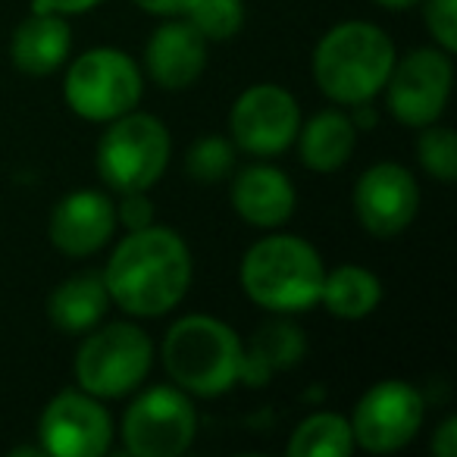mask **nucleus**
Returning a JSON list of instances; mask_svg holds the SVG:
<instances>
[{
  "label": "nucleus",
  "instance_id": "12",
  "mask_svg": "<svg viewBox=\"0 0 457 457\" xmlns=\"http://www.w3.org/2000/svg\"><path fill=\"white\" fill-rule=\"evenodd\" d=\"M113 442V423L88 392H60L41 413V448L57 457H101Z\"/></svg>",
  "mask_w": 457,
  "mask_h": 457
},
{
  "label": "nucleus",
  "instance_id": "1",
  "mask_svg": "<svg viewBox=\"0 0 457 457\" xmlns=\"http://www.w3.org/2000/svg\"><path fill=\"white\" fill-rule=\"evenodd\" d=\"M191 282L188 245L166 226L135 228L104 273L107 295L132 317H160L185 298Z\"/></svg>",
  "mask_w": 457,
  "mask_h": 457
},
{
  "label": "nucleus",
  "instance_id": "2",
  "mask_svg": "<svg viewBox=\"0 0 457 457\" xmlns=\"http://www.w3.org/2000/svg\"><path fill=\"white\" fill-rule=\"evenodd\" d=\"M395 45L373 22H342L329 29L313 54V76L336 104H370L388 82Z\"/></svg>",
  "mask_w": 457,
  "mask_h": 457
},
{
  "label": "nucleus",
  "instance_id": "24",
  "mask_svg": "<svg viewBox=\"0 0 457 457\" xmlns=\"http://www.w3.org/2000/svg\"><path fill=\"white\" fill-rule=\"evenodd\" d=\"M426 132L420 135V163L429 176L438 182H454L457 179V141L448 126H423Z\"/></svg>",
  "mask_w": 457,
  "mask_h": 457
},
{
  "label": "nucleus",
  "instance_id": "30",
  "mask_svg": "<svg viewBox=\"0 0 457 457\" xmlns=\"http://www.w3.org/2000/svg\"><path fill=\"white\" fill-rule=\"evenodd\" d=\"M145 13L154 16H182V10L188 7V0H135Z\"/></svg>",
  "mask_w": 457,
  "mask_h": 457
},
{
  "label": "nucleus",
  "instance_id": "14",
  "mask_svg": "<svg viewBox=\"0 0 457 457\" xmlns=\"http://www.w3.org/2000/svg\"><path fill=\"white\" fill-rule=\"evenodd\" d=\"M116 226V207L101 191H72L54 207L51 242L63 254L85 257L110 242Z\"/></svg>",
  "mask_w": 457,
  "mask_h": 457
},
{
  "label": "nucleus",
  "instance_id": "5",
  "mask_svg": "<svg viewBox=\"0 0 457 457\" xmlns=\"http://www.w3.org/2000/svg\"><path fill=\"white\" fill-rule=\"evenodd\" d=\"M170 163V132L157 116L122 113L97 145V170L110 188L147 191Z\"/></svg>",
  "mask_w": 457,
  "mask_h": 457
},
{
  "label": "nucleus",
  "instance_id": "19",
  "mask_svg": "<svg viewBox=\"0 0 457 457\" xmlns=\"http://www.w3.org/2000/svg\"><path fill=\"white\" fill-rule=\"evenodd\" d=\"M301 160L317 172H332L348 163L357 141V126L338 110H323L304 129H298Z\"/></svg>",
  "mask_w": 457,
  "mask_h": 457
},
{
  "label": "nucleus",
  "instance_id": "28",
  "mask_svg": "<svg viewBox=\"0 0 457 457\" xmlns=\"http://www.w3.org/2000/svg\"><path fill=\"white\" fill-rule=\"evenodd\" d=\"M101 0H35V13H57V16H70V13H85V10L97 7Z\"/></svg>",
  "mask_w": 457,
  "mask_h": 457
},
{
  "label": "nucleus",
  "instance_id": "9",
  "mask_svg": "<svg viewBox=\"0 0 457 457\" xmlns=\"http://www.w3.org/2000/svg\"><path fill=\"white\" fill-rule=\"evenodd\" d=\"M197 417L191 401L170 386L145 392L122 417V442L135 457H176L191 445Z\"/></svg>",
  "mask_w": 457,
  "mask_h": 457
},
{
  "label": "nucleus",
  "instance_id": "17",
  "mask_svg": "<svg viewBox=\"0 0 457 457\" xmlns=\"http://www.w3.org/2000/svg\"><path fill=\"white\" fill-rule=\"evenodd\" d=\"M72 35L63 16L32 13L13 35V63L29 76H51L70 57Z\"/></svg>",
  "mask_w": 457,
  "mask_h": 457
},
{
  "label": "nucleus",
  "instance_id": "6",
  "mask_svg": "<svg viewBox=\"0 0 457 457\" xmlns=\"http://www.w3.org/2000/svg\"><path fill=\"white\" fill-rule=\"evenodd\" d=\"M154 345L138 326L110 323L91 332L76 354V379L95 398H120L145 382Z\"/></svg>",
  "mask_w": 457,
  "mask_h": 457
},
{
  "label": "nucleus",
  "instance_id": "25",
  "mask_svg": "<svg viewBox=\"0 0 457 457\" xmlns=\"http://www.w3.org/2000/svg\"><path fill=\"white\" fill-rule=\"evenodd\" d=\"M232 145L226 138H201L188 151V172L197 182H220L228 170H232Z\"/></svg>",
  "mask_w": 457,
  "mask_h": 457
},
{
  "label": "nucleus",
  "instance_id": "8",
  "mask_svg": "<svg viewBox=\"0 0 457 457\" xmlns=\"http://www.w3.org/2000/svg\"><path fill=\"white\" fill-rule=\"evenodd\" d=\"M423 417V395L401 379H386L376 382L357 401L354 417H351V436H354V445L367 448L370 454H392L417 436Z\"/></svg>",
  "mask_w": 457,
  "mask_h": 457
},
{
  "label": "nucleus",
  "instance_id": "31",
  "mask_svg": "<svg viewBox=\"0 0 457 457\" xmlns=\"http://www.w3.org/2000/svg\"><path fill=\"white\" fill-rule=\"evenodd\" d=\"M376 4H382L386 10H407V7H413L417 0H376Z\"/></svg>",
  "mask_w": 457,
  "mask_h": 457
},
{
  "label": "nucleus",
  "instance_id": "21",
  "mask_svg": "<svg viewBox=\"0 0 457 457\" xmlns=\"http://www.w3.org/2000/svg\"><path fill=\"white\" fill-rule=\"evenodd\" d=\"M382 286L370 270L363 267H338L326 273L320 301L332 317L342 320H363L379 307Z\"/></svg>",
  "mask_w": 457,
  "mask_h": 457
},
{
  "label": "nucleus",
  "instance_id": "16",
  "mask_svg": "<svg viewBox=\"0 0 457 457\" xmlns=\"http://www.w3.org/2000/svg\"><path fill=\"white\" fill-rule=\"evenodd\" d=\"M232 207L242 220L261 228H276L295 213L292 179L276 166H248L232 182Z\"/></svg>",
  "mask_w": 457,
  "mask_h": 457
},
{
  "label": "nucleus",
  "instance_id": "20",
  "mask_svg": "<svg viewBox=\"0 0 457 457\" xmlns=\"http://www.w3.org/2000/svg\"><path fill=\"white\" fill-rule=\"evenodd\" d=\"M301 354H304V336H301L298 326L270 323L257 332L251 351H245L238 379L251 382V386H263L273 370L292 367V363H298Z\"/></svg>",
  "mask_w": 457,
  "mask_h": 457
},
{
  "label": "nucleus",
  "instance_id": "13",
  "mask_svg": "<svg viewBox=\"0 0 457 457\" xmlns=\"http://www.w3.org/2000/svg\"><path fill=\"white\" fill-rule=\"evenodd\" d=\"M420 207V188L398 163H376L354 188V213L376 238H392L413 222Z\"/></svg>",
  "mask_w": 457,
  "mask_h": 457
},
{
  "label": "nucleus",
  "instance_id": "4",
  "mask_svg": "<svg viewBox=\"0 0 457 457\" xmlns=\"http://www.w3.org/2000/svg\"><path fill=\"white\" fill-rule=\"evenodd\" d=\"M242 357L245 348L236 329L201 313L179 320L163 342V363L172 382L204 398H213L236 386L242 376Z\"/></svg>",
  "mask_w": 457,
  "mask_h": 457
},
{
  "label": "nucleus",
  "instance_id": "26",
  "mask_svg": "<svg viewBox=\"0 0 457 457\" xmlns=\"http://www.w3.org/2000/svg\"><path fill=\"white\" fill-rule=\"evenodd\" d=\"M426 26L432 38L442 45V51H457V0H426L423 7Z\"/></svg>",
  "mask_w": 457,
  "mask_h": 457
},
{
  "label": "nucleus",
  "instance_id": "7",
  "mask_svg": "<svg viewBox=\"0 0 457 457\" xmlns=\"http://www.w3.org/2000/svg\"><path fill=\"white\" fill-rule=\"evenodd\" d=\"M141 97V72L116 47L85 51L66 72V101L72 113L91 122H113Z\"/></svg>",
  "mask_w": 457,
  "mask_h": 457
},
{
  "label": "nucleus",
  "instance_id": "29",
  "mask_svg": "<svg viewBox=\"0 0 457 457\" xmlns=\"http://www.w3.org/2000/svg\"><path fill=\"white\" fill-rule=\"evenodd\" d=\"M432 451H436L438 457H454L457 454V420L454 417H448L436 429V438H432Z\"/></svg>",
  "mask_w": 457,
  "mask_h": 457
},
{
  "label": "nucleus",
  "instance_id": "27",
  "mask_svg": "<svg viewBox=\"0 0 457 457\" xmlns=\"http://www.w3.org/2000/svg\"><path fill=\"white\" fill-rule=\"evenodd\" d=\"M120 220L126 222L132 232H135V228L151 226L154 210H151V201L145 197V191H129L126 201H122V207H120Z\"/></svg>",
  "mask_w": 457,
  "mask_h": 457
},
{
  "label": "nucleus",
  "instance_id": "11",
  "mask_svg": "<svg viewBox=\"0 0 457 457\" xmlns=\"http://www.w3.org/2000/svg\"><path fill=\"white\" fill-rule=\"evenodd\" d=\"M228 129L245 154L273 157L298 138V101L279 85H254L236 101L232 116H228Z\"/></svg>",
  "mask_w": 457,
  "mask_h": 457
},
{
  "label": "nucleus",
  "instance_id": "10",
  "mask_svg": "<svg viewBox=\"0 0 457 457\" xmlns=\"http://www.w3.org/2000/svg\"><path fill=\"white\" fill-rule=\"evenodd\" d=\"M451 79H454L451 54L420 47L388 72V110L404 126H429L442 116L445 104H448Z\"/></svg>",
  "mask_w": 457,
  "mask_h": 457
},
{
  "label": "nucleus",
  "instance_id": "23",
  "mask_svg": "<svg viewBox=\"0 0 457 457\" xmlns=\"http://www.w3.org/2000/svg\"><path fill=\"white\" fill-rule=\"evenodd\" d=\"M182 16L204 41H226L242 32L245 4L242 0H188Z\"/></svg>",
  "mask_w": 457,
  "mask_h": 457
},
{
  "label": "nucleus",
  "instance_id": "3",
  "mask_svg": "<svg viewBox=\"0 0 457 457\" xmlns=\"http://www.w3.org/2000/svg\"><path fill=\"white\" fill-rule=\"evenodd\" d=\"M326 270L317 248L295 236H267L242 261V286L254 304L295 313L320 304Z\"/></svg>",
  "mask_w": 457,
  "mask_h": 457
},
{
  "label": "nucleus",
  "instance_id": "15",
  "mask_svg": "<svg viewBox=\"0 0 457 457\" xmlns=\"http://www.w3.org/2000/svg\"><path fill=\"white\" fill-rule=\"evenodd\" d=\"M147 70L163 88H188L207 66V41L191 22H166L147 41Z\"/></svg>",
  "mask_w": 457,
  "mask_h": 457
},
{
  "label": "nucleus",
  "instance_id": "22",
  "mask_svg": "<svg viewBox=\"0 0 457 457\" xmlns=\"http://www.w3.org/2000/svg\"><path fill=\"white\" fill-rule=\"evenodd\" d=\"M354 451L351 423L338 413H313L288 442L292 457H348Z\"/></svg>",
  "mask_w": 457,
  "mask_h": 457
},
{
  "label": "nucleus",
  "instance_id": "18",
  "mask_svg": "<svg viewBox=\"0 0 457 457\" xmlns=\"http://www.w3.org/2000/svg\"><path fill=\"white\" fill-rule=\"evenodd\" d=\"M107 301L110 295L104 286V276L82 273L54 288L51 301H47V317L63 332H88L107 313Z\"/></svg>",
  "mask_w": 457,
  "mask_h": 457
}]
</instances>
